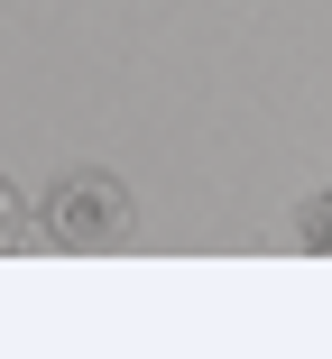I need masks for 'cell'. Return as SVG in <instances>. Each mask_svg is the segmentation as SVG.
<instances>
[{
	"instance_id": "obj_1",
	"label": "cell",
	"mask_w": 332,
	"mask_h": 359,
	"mask_svg": "<svg viewBox=\"0 0 332 359\" xmlns=\"http://www.w3.org/2000/svg\"><path fill=\"white\" fill-rule=\"evenodd\" d=\"M129 231H139V203H129V184H120V175H102V166H74V175L46 194V240H65L74 258L120 249Z\"/></svg>"
},
{
	"instance_id": "obj_2",
	"label": "cell",
	"mask_w": 332,
	"mask_h": 359,
	"mask_svg": "<svg viewBox=\"0 0 332 359\" xmlns=\"http://www.w3.org/2000/svg\"><path fill=\"white\" fill-rule=\"evenodd\" d=\"M296 240H305V249H332V184L296 203Z\"/></svg>"
},
{
	"instance_id": "obj_3",
	"label": "cell",
	"mask_w": 332,
	"mask_h": 359,
	"mask_svg": "<svg viewBox=\"0 0 332 359\" xmlns=\"http://www.w3.org/2000/svg\"><path fill=\"white\" fill-rule=\"evenodd\" d=\"M19 231H28V222H19V203H10V194H0V249H10Z\"/></svg>"
}]
</instances>
